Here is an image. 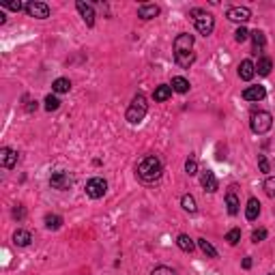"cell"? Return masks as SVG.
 Wrapping results in <instances>:
<instances>
[{"label":"cell","mask_w":275,"mask_h":275,"mask_svg":"<svg viewBox=\"0 0 275 275\" xmlns=\"http://www.w3.org/2000/svg\"><path fill=\"white\" fill-rule=\"evenodd\" d=\"M174 61L179 67L190 69L193 61H196V54H193V37L190 32H181L174 39Z\"/></svg>","instance_id":"6da1fadb"},{"label":"cell","mask_w":275,"mask_h":275,"mask_svg":"<svg viewBox=\"0 0 275 275\" xmlns=\"http://www.w3.org/2000/svg\"><path fill=\"white\" fill-rule=\"evenodd\" d=\"M161 172H164V166H161V161L155 157V155H144L136 164V174L147 183L157 181L161 176Z\"/></svg>","instance_id":"7a4b0ae2"},{"label":"cell","mask_w":275,"mask_h":275,"mask_svg":"<svg viewBox=\"0 0 275 275\" xmlns=\"http://www.w3.org/2000/svg\"><path fill=\"white\" fill-rule=\"evenodd\" d=\"M147 112H148L147 97H144L142 93H138L131 99V104H129L127 112H125V118H127V123H131V125H138V123H142V118L147 116Z\"/></svg>","instance_id":"3957f363"},{"label":"cell","mask_w":275,"mask_h":275,"mask_svg":"<svg viewBox=\"0 0 275 275\" xmlns=\"http://www.w3.org/2000/svg\"><path fill=\"white\" fill-rule=\"evenodd\" d=\"M191 18H193V26H196V30L200 32L202 37H209L215 28V18L211 13H207V11L202 9H193L191 11Z\"/></svg>","instance_id":"277c9868"},{"label":"cell","mask_w":275,"mask_h":275,"mask_svg":"<svg viewBox=\"0 0 275 275\" xmlns=\"http://www.w3.org/2000/svg\"><path fill=\"white\" fill-rule=\"evenodd\" d=\"M250 125H252V131L258 133V136H262V133H267L269 129L273 127V116L269 114V112L258 110V112H254V114H252Z\"/></svg>","instance_id":"5b68a950"},{"label":"cell","mask_w":275,"mask_h":275,"mask_svg":"<svg viewBox=\"0 0 275 275\" xmlns=\"http://www.w3.org/2000/svg\"><path fill=\"white\" fill-rule=\"evenodd\" d=\"M107 191V181L101 179V176H95V179H90L86 183V196L97 200V198H104Z\"/></svg>","instance_id":"8992f818"},{"label":"cell","mask_w":275,"mask_h":275,"mask_svg":"<svg viewBox=\"0 0 275 275\" xmlns=\"http://www.w3.org/2000/svg\"><path fill=\"white\" fill-rule=\"evenodd\" d=\"M50 185L54 187V190H58V191H67V190H71L73 187V176L69 174V172H64V170H58V172H54V174L50 176Z\"/></svg>","instance_id":"52a82bcc"},{"label":"cell","mask_w":275,"mask_h":275,"mask_svg":"<svg viewBox=\"0 0 275 275\" xmlns=\"http://www.w3.org/2000/svg\"><path fill=\"white\" fill-rule=\"evenodd\" d=\"M226 18L230 21H236V24H245V21L252 18V11L247 7H230L226 11Z\"/></svg>","instance_id":"ba28073f"},{"label":"cell","mask_w":275,"mask_h":275,"mask_svg":"<svg viewBox=\"0 0 275 275\" xmlns=\"http://www.w3.org/2000/svg\"><path fill=\"white\" fill-rule=\"evenodd\" d=\"M26 13L35 20H45L50 18V7L45 2H28L26 4Z\"/></svg>","instance_id":"9c48e42d"},{"label":"cell","mask_w":275,"mask_h":275,"mask_svg":"<svg viewBox=\"0 0 275 275\" xmlns=\"http://www.w3.org/2000/svg\"><path fill=\"white\" fill-rule=\"evenodd\" d=\"M75 9H78L80 15L84 18L86 26H95V9H93V4L84 2V0H78V2H75Z\"/></svg>","instance_id":"30bf717a"},{"label":"cell","mask_w":275,"mask_h":275,"mask_svg":"<svg viewBox=\"0 0 275 275\" xmlns=\"http://www.w3.org/2000/svg\"><path fill=\"white\" fill-rule=\"evenodd\" d=\"M226 207H228V213L230 215L239 213L241 202H239V196H236V185H230L228 191H226Z\"/></svg>","instance_id":"8fae6325"},{"label":"cell","mask_w":275,"mask_h":275,"mask_svg":"<svg viewBox=\"0 0 275 275\" xmlns=\"http://www.w3.org/2000/svg\"><path fill=\"white\" fill-rule=\"evenodd\" d=\"M0 164H2V168L11 170L15 164H18V150H13V148H9V147L0 148Z\"/></svg>","instance_id":"7c38bea8"},{"label":"cell","mask_w":275,"mask_h":275,"mask_svg":"<svg viewBox=\"0 0 275 275\" xmlns=\"http://www.w3.org/2000/svg\"><path fill=\"white\" fill-rule=\"evenodd\" d=\"M267 97V90L265 86H247V88L243 90V99L245 101H262Z\"/></svg>","instance_id":"4fadbf2b"},{"label":"cell","mask_w":275,"mask_h":275,"mask_svg":"<svg viewBox=\"0 0 275 275\" xmlns=\"http://www.w3.org/2000/svg\"><path fill=\"white\" fill-rule=\"evenodd\" d=\"M254 75H256V64L252 61H241V64H239V78L245 80V82H250Z\"/></svg>","instance_id":"5bb4252c"},{"label":"cell","mask_w":275,"mask_h":275,"mask_svg":"<svg viewBox=\"0 0 275 275\" xmlns=\"http://www.w3.org/2000/svg\"><path fill=\"white\" fill-rule=\"evenodd\" d=\"M200 183H202V187L207 190L209 193H213V191H217V179H215V174L211 170H204L202 172V176H200Z\"/></svg>","instance_id":"9a60e30c"},{"label":"cell","mask_w":275,"mask_h":275,"mask_svg":"<svg viewBox=\"0 0 275 275\" xmlns=\"http://www.w3.org/2000/svg\"><path fill=\"white\" fill-rule=\"evenodd\" d=\"M250 37H252V52H254V54L262 52V47L267 45L265 32H262V30H254V32H250Z\"/></svg>","instance_id":"2e32d148"},{"label":"cell","mask_w":275,"mask_h":275,"mask_svg":"<svg viewBox=\"0 0 275 275\" xmlns=\"http://www.w3.org/2000/svg\"><path fill=\"white\" fill-rule=\"evenodd\" d=\"M138 15L142 20H153L159 15V7L157 4H140L138 7Z\"/></svg>","instance_id":"e0dca14e"},{"label":"cell","mask_w":275,"mask_h":275,"mask_svg":"<svg viewBox=\"0 0 275 275\" xmlns=\"http://www.w3.org/2000/svg\"><path fill=\"white\" fill-rule=\"evenodd\" d=\"M13 243L18 247H28L32 243V234L28 230H15L13 233Z\"/></svg>","instance_id":"ac0fdd59"},{"label":"cell","mask_w":275,"mask_h":275,"mask_svg":"<svg viewBox=\"0 0 275 275\" xmlns=\"http://www.w3.org/2000/svg\"><path fill=\"white\" fill-rule=\"evenodd\" d=\"M258 215H260V202H258L256 198H250V200H247V207H245V217L250 219V222H254V219H258Z\"/></svg>","instance_id":"d6986e66"},{"label":"cell","mask_w":275,"mask_h":275,"mask_svg":"<svg viewBox=\"0 0 275 275\" xmlns=\"http://www.w3.org/2000/svg\"><path fill=\"white\" fill-rule=\"evenodd\" d=\"M172 97V86H168V84H159L157 88L153 90V99L155 101H168Z\"/></svg>","instance_id":"ffe728a7"},{"label":"cell","mask_w":275,"mask_h":275,"mask_svg":"<svg viewBox=\"0 0 275 275\" xmlns=\"http://www.w3.org/2000/svg\"><path fill=\"white\" fill-rule=\"evenodd\" d=\"M176 245L181 247L185 254H191L193 250H196V243H193V239L190 234H179V239H176Z\"/></svg>","instance_id":"44dd1931"},{"label":"cell","mask_w":275,"mask_h":275,"mask_svg":"<svg viewBox=\"0 0 275 275\" xmlns=\"http://www.w3.org/2000/svg\"><path fill=\"white\" fill-rule=\"evenodd\" d=\"M52 90H54V93H58V95L69 93V90H71V82H69L67 78H58V80H54Z\"/></svg>","instance_id":"7402d4cb"},{"label":"cell","mask_w":275,"mask_h":275,"mask_svg":"<svg viewBox=\"0 0 275 275\" xmlns=\"http://www.w3.org/2000/svg\"><path fill=\"white\" fill-rule=\"evenodd\" d=\"M172 90H174V93H187V90H190V82H187L185 78H181V75H176V78H172Z\"/></svg>","instance_id":"603a6c76"},{"label":"cell","mask_w":275,"mask_h":275,"mask_svg":"<svg viewBox=\"0 0 275 275\" xmlns=\"http://www.w3.org/2000/svg\"><path fill=\"white\" fill-rule=\"evenodd\" d=\"M271 69H273V63H271V58H267V56H262L260 61H258V64H256V73L258 75H269L271 73Z\"/></svg>","instance_id":"cb8c5ba5"},{"label":"cell","mask_w":275,"mask_h":275,"mask_svg":"<svg viewBox=\"0 0 275 275\" xmlns=\"http://www.w3.org/2000/svg\"><path fill=\"white\" fill-rule=\"evenodd\" d=\"M63 226V217L61 215H45V228L47 230H58Z\"/></svg>","instance_id":"d4e9b609"},{"label":"cell","mask_w":275,"mask_h":275,"mask_svg":"<svg viewBox=\"0 0 275 275\" xmlns=\"http://www.w3.org/2000/svg\"><path fill=\"white\" fill-rule=\"evenodd\" d=\"M198 245H200V250H202L209 258H217V250H215V247L209 243L207 239H198Z\"/></svg>","instance_id":"484cf974"},{"label":"cell","mask_w":275,"mask_h":275,"mask_svg":"<svg viewBox=\"0 0 275 275\" xmlns=\"http://www.w3.org/2000/svg\"><path fill=\"white\" fill-rule=\"evenodd\" d=\"M43 104H45V110L47 112H54V110H58V107H61V99H58L56 95H47Z\"/></svg>","instance_id":"4316f807"},{"label":"cell","mask_w":275,"mask_h":275,"mask_svg":"<svg viewBox=\"0 0 275 275\" xmlns=\"http://www.w3.org/2000/svg\"><path fill=\"white\" fill-rule=\"evenodd\" d=\"M181 204H183V209H185L187 213H196V211H198V207H196V200H193V196H183Z\"/></svg>","instance_id":"83f0119b"},{"label":"cell","mask_w":275,"mask_h":275,"mask_svg":"<svg viewBox=\"0 0 275 275\" xmlns=\"http://www.w3.org/2000/svg\"><path fill=\"white\" fill-rule=\"evenodd\" d=\"M226 241H228L230 245H236V243L241 241V230H239V228L228 230V234H226Z\"/></svg>","instance_id":"f1b7e54d"},{"label":"cell","mask_w":275,"mask_h":275,"mask_svg":"<svg viewBox=\"0 0 275 275\" xmlns=\"http://www.w3.org/2000/svg\"><path fill=\"white\" fill-rule=\"evenodd\" d=\"M234 39L239 41V43L247 41V39H250V30H247L245 26H239V28H236V32H234Z\"/></svg>","instance_id":"f546056e"},{"label":"cell","mask_w":275,"mask_h":275,"mask_svg":"<svg viewBox=\"0 0 275 275\" xmlns=\"http://www.w3.org/2000/svg\"><path fill=\"white\" fill-rule=\"evenodd\" d=\"M185 172H187V174H190V176L198 174V161L193 159V157H190V159L185 161Z\"/></svg>","instance_id":"4dcf8cb0"},{"label":"cell","mask_w":275,"mask_h":275,"mask_svg":"<svg viewBox=\"0 0 275 275\" xmlns=\"http://www.w3.org/2000/svg\"><path fill=\"white\" fill-rule=\"evenodd\" d=\"M265 191H267V196L275 198V176H267L265 179Z\"/></svg>","instance_id":"1f68e13d"},{"label":"cell","mask_w":275,"mask_h":275,"mask_svg":"<svg viewBox=\"0 0 275 275\" xmlns=\"http://www.w3.org/2000/svg\"><path fill=\"white\" fill-rule=\"evenodd\" d=\"M267 230L265 228H258V230H254V233H252V241H254V243H260V241H265L267 239Z\"/></svg>","instance_id":"d6a6232c"},{"label":"cell","mask_w":275,"mask_h":275,"mask_svg":"<svg viewBox=\"0 0 275 275\" xmlns=\"http://www.w3.org/2000/svg\"><path fill=\"white\" fill-rule=\"evenodd\" d=\"M150 275H176V271L170 267H155L153 271H150Z\"/></svg>","instance_id":"836d02e7"},{"label":"cell","mask_w":275,"mask_h":275,"mask_svg":"<svg viewBox=\"0 0 275 275\" xmlns=\"http://www.w3.org/2000/svg\"><path fill=\"white\" fill-rule=\"evenodd\" d=\"M13 217H15V219H24V217H26V209L21 207V204H18V207L13 209Z\"/></svg>","instance_id":"e575fe53"},{"label":"cell","mask_w":275,"mask_h":275,"mask_svg":"<svg viewBox=\"0 0 275 275\" xmlns=\"http://www.w3.org/2000/svg\"><path fill=\"white\" fill-rule=\"evenodd\" d=\"M258 166H260V172H269V161L265 155H258Z\"/></svg>","instance_id":"d590c367"},{"label":"cell","mask_w":275,"mask_h":275,"mask_svg":"<svg viewBox=\"0 0 275 275\" xmlns=\"http://www.w3.org/2000/svg\"><path fill=\"white\" fill-rule=\"evenodd\" d=\"M4 7H7V9H11V11H21V9H26L24 4L20 2V0H18V2H4Z\"/></svg>","instance_id":"8d00e7d4"},{"label":"cell","mask_w":275,"mask_h":275,"mask_svg":"<svg viewBox=\"0 0 275 275\" xmlns=\"http://www.w3.org/2000/svg\"><path fill=\"white\" fill-rule=\"evenodd\" d=\"M243 269H252V258L250 256L243 258Z\"/></svg>","instance_id":"74e56055"},{"label":"cell","mask_w":275,"mask_h":275,"mask_svg":"<svg viewBox=\"0 0 275 275\" xmlns=\"http://www.w3.org/2000/svg\"><path fill=\"white\" fill-rule=\"evenodd\" d=\"M26 110H28V112H32V110H37V101H30V104H28V106H26Z\"/></svg>","instance_id":"f35d334b"},{"label":"cell","mask_w":275,"mask_h":275,"mask_svg":"<svg viewBox=\"0 0 275 275\" xmlns=\"http://www.w3.org/2000/svg\"><path fill=\"white\" fill-rule=\"evenodd\" d=\"M271 275H273V273H271Z\"/></svg>","instance_id":"ab89813d"}]
</instances>
